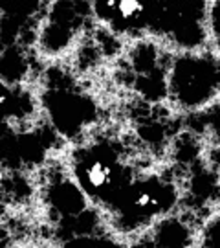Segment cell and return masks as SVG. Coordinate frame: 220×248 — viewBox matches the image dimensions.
Masks as SVG:
<instances>
[{"instance_id": "3957f363", "label": "cell", "mask_w": 220, "mask_h": 248, "mask_svg": "<svg viewBox=\"0 0 220 248\" xmlns=\"http://www.w3.org/2000/svg\"><path fill=\"white\" fill-rule=\"evenodd\" d=\"M180 202V187L161 173H138L114 210L105 215L108 230L121 239H136L169 215Z\"/></svg>"}, {"instance_id": "ba28073f", "label": "cell", "mask_w": 220, "mask_h": 248, "mask_svg": "<svg viewBox=\"0 0 220 248\" xmlns=\"http://www.w3.org/2000/svg\"><path fill=\"white\" fill-rule=\"evenodd\" d=\"M90 6L94 20L110 35L134 41L147 39V2L96 0Z\"/></svg>"}, {"instance_id": "4fadbf2b", "label": "cell", "mask_w": 220, "mask_h": 248, "mask_svg": "<svg viewBox=\"0 0 220 248\" xmlns=\"http://www.w3.org/2000/svg\"><path fill=\"white\" fill-rule=\"evenodd\" d=\"M196 248H220V213L211 215L198 230Z\"/></svg>"}, {"instance_id": "5bb4252c", "label": "cell", "mask_w": 220, "mask_h": 248, "mask_svg": "<svg viewBox=\"0 0 220 248\" xmlns=\"http://www.w3.org/2000/svg\"><path fill=\"white\" fill-rule=\"evenodd\" d=\"M207 37L213 52L220 53V2H209L207 8Z\"/></svg>"}, {"instance_id": "7c38bea8", "label": "cell", "mask_w": 220, "mask_h": 248, "mask_svg": "<svg viewBox=\"0 0 220 248\" xmlns=\"http://www.w3.org/2000/svg\"><path fill=\"white\" fill-rule=\"evenodd\" d=\"M61 248H131L125 239L116 235L112 232L101 233V232H92V233H83V235H70L64 239Z\"/></svg>"}, {"instance_id": "52a82bcc", "label": "cell", "mask_w": 220, "mask_h": 248, "mask_svg": "<svg viewBox=\"0 0 220 248\" xmlns=\"http://www.w3.org/2000/svg\"><path fill=\"white\" fill-rule=\"evenodd\" d=\"M62 140L55 134L52 127H11L2 124L0 134V151H2V166L6 171H28L41 168L46 164L48 155L55 149L53 143ZM64 143V142H62Z\"/></svg>"}, {"instance_id": "8fae6325", "label": "cell", "mask_w": 220, "mask_h": 248, "mask_svg": "<svg viewBox=\"0 0 220 248\" xmlns=\"http://www.w3.org/2000/svg\"><path fill=\"white\" fill-rule=\"evenodd\" d=\"M31 70V62L22 45L4 46L0 52V76L2 85H26L28 72Z\"/></svg>"}, {"instance_id": "277c9868", "label": "cell", "mask_w": 220, "mask_h": 248, "mask_svg": "<svg viewBox=\"0 0 220 248\" xmlns=\"http://www.w3.org/2000/svg\"><path fill=\"white\" fill-rule=\"evenodd\" d=\"M167 99L187 114H198L220 101V53H175L167 64Z\"/></svg>"}, {"instance_id": "9c48e42d", "label": "cell", "mask_w": 220, "mask_h": 248, "mask_svg": "<svg viewBox=\"0 0 220 248\" xmlns=\"http://www.w3.org/2000/svg\"><path fill=\"white\" fill-rule=\"evenodd\" d=\"M198 232L178 215H169L158 221L152 228L132 239L131 248H196Z\"/></svg>"}, {"instance_id": "7a4b0ae2", "label": "cell", "mask_w": 220, "mask_h": 248, "mask_svg": "<svg viewBox=\"0 0 220 248\" xmlns=\"http://www.w3.org/2000/svg\"><path fill=\"white\" fill-rule=\"evenodd\" d=\"M39 103L46 124L64 143L85 142L101 118L97 99L59 66L44 72Z\"/></svg>"}, {"instance_id": "30bf717a", "label": "cell", "mask_w": 220, "mask_h": 248, "mask_svg": "<svg viewBox=\"0 0 220 248\" xmlns=\"http://www.w3.org/2000/svg\"><path fill=\"white\" fill-rule=\"evenodd\" d=\"M0 112L2 124L11 127H26L41 112L39 96H35L26 85H2Z\"/></svg>"}, {"instance_id": "8992f818", "label": "cell", "mask_w": 220, "mask_h": 248, "mask_svg": "<svg viewBox=\"0 0 220 248\" xmlns=\"http://www.w3.org/2000/svg\"><path fill=\"white\" fill-rule=\"evenodd\" d=\"M88 18H94L90 2H48L35 41L43 59H59L68 52Z\"/></svg>"}, {"instance_id": "6da1fadb", "label": "cell", "mask_w": 220, "mask_h": 248, "mask_svg": "<svg viewBox=\"0 0 220 248\" xmlns=\"http://www.w3.org/2000/svg\"><path fill=\"white\" fill-rule=\"evenodd\" d=\"M68 173L88 202L105 219L140 171H136L117 140L99 136L87 138L72 147Z\"/></svg>"}, {"instance_id": "5b68a950", "label": "cell", "mask_w": 220, "mask_h": 248, "mask_svg": "<svg viewBox=\"0 0 220 248\" xmlns=\"http://www.w3.org/2000/svg\"><path fill=\"white\" fill-rule=\"evenodd\" d=\"M209 2L147 0V39L176 53L200 52L207 37Z\"/></svg>"}]
</instances>
